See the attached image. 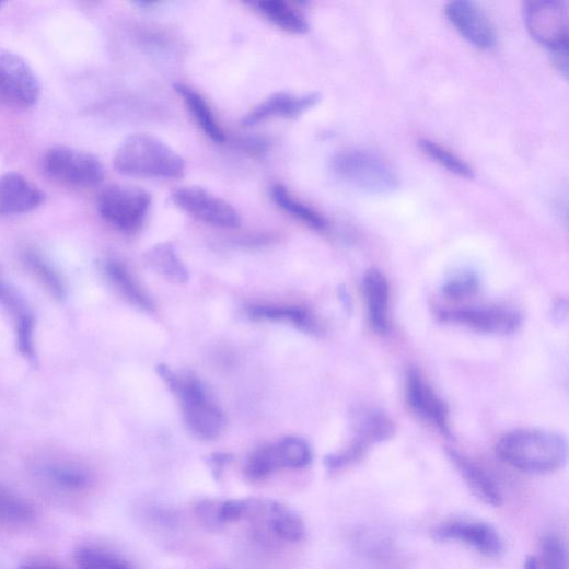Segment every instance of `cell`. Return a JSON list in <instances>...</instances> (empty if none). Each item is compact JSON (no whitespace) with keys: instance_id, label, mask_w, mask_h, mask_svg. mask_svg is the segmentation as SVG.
<instances>
[{"instance_id":"9c48e42d","label":"cell","mask_w":569,"mask_h":569,"mask_svg":"<svg viewBox=\"0 0 569 569\" xmlns=\"http://www.w3.org/2000/svg\"><path fill=\"white\" fill-rule=\"evenodd\" d=\"M173 200L190 217L208 225L237 229L242 224L239 211L225 199L198 186L176 189Z\"/></svg>"},{"instance_id":"3957f363","label":"cell","mask_w":569,"mask_h":569,"mask_svg":"<svg viewBox=\"0 0 569 569\" xmlns=\"http://www.w3.org/2000/svg\"><path fill=\"white\" fill-rule=\"evenodd\" d=\"M496 453L512 467L531 474H546L561 468L567 461V443L559 434L521 430L504 436Z\"/></svg>"},{"instance_id":"d6a6232c","label":"cell","mask_w":569,"mask_h":569,"mask_svg":"<svg viewBox=\"0 0 569 569\" xmlns=\"http://www.w3.org/2000/svg\"><path fill=\"white\" fill-rule=\"evenodd\" d=\"M281 467L303 468L312 461V452L309 444L297 438H289L277 444Z\"/></svg>"},{"instance_id":"d6986e66","label":"cell","mask_w":569,"mask_h":569,"mask_svg":"<svg viewBox=\"0 0 569 569\" xmlns=\"http://www.w3.org/2000/svg\"><path fill=\"white\" fill-rule=\"evenodd\" d=\"M450 457L471 491L486 506L498 508L503 504L500 488L478 465L457 452H450Z\"/></svg>"},{"instance_id":"8992f818","label":"cell","mask_w":569,"mask_h":569,"mask_svg":"<svg viewBox=\"0 0 569 569\" xmlns=\"http://www.w3.org/2000/svg\"><path fill=\"white\" fill-rule=\"evenodd\" d=\"M43 167L53 179L78 187L100 185L105 177V170L98 158L67 147L48 150L43 160Z\"/></svg>"},{"instance_id":"484cf974","label":"cell","mask_w":569,"mask_h":569,"mask_svg":"<svg viewBox=\"0 0 569 569\" xmlns=\"http://www.w3.org/2000/svg\"><path fill=\"white\" fill-rule=\"evenodd\" d=\"M269 526L272 533L284 542L298 543L305 536V524L294 512L278 504L268 507Z\"/></svg>"},{"instance_id":"83f0119b","label":"cell","mask_w":569,"mask_h":569,"mask_svg":"<svg viewBox=\"0 0 569 569\" xmlns=\"http://www.w3.org/2000/svg\"><path fill=\"white\" fill-rule=\"evenodd\" d=\"M35 519V511L22 497L0 485V523L27 525Z\"/></svg>"},{"instance_id":"4fadbf2b","label":"cell","mask_w":569,"mask_h":569,"mask_svg":"<svg viewBox=\"0 0 569 569\" xmlns=\"http://www.w3.org/2000/svg\"><path fill=\"white\" fill-rule=\"evenodd\" d=\"M446 16L472 45L489 49L496 44V31L488 16L469 0H455L446 7Z\"/></svg>"},{"instance_id":"4dcf8cb0","label":"cell","mask_w":569,"mask_h":569,"mask_svg":"<svg viewBox=\"0 0 569 569\" xmlns=\"http://www.w3.org/2000/svg\"><path fill=\"white\" fill-rule=\"evenodd\" d=\"M539 551L536 559L542 569H568L567 548L557 535H545L541 541Z\"/></svg>"},{"instance_id":"f546056e","label":"cell","mask_w":569,"mask_h":569,"mask_svg":"<svg viewBox=\"0 0 569 569\" xmlns=\"http://www.w3.org/2000/svg\"><path fill=\"white\" fill-rule=\"evenodd\" d=\"M25 263L56 300L65 298V288L59 275L40 255L27 252Z\"/></svg>"},{"instance_id":"ac0fdd59","label":"cell","mask_w":569,"mask_h":569,"mask_svg":"<svg viewBox=\"0 0 569 569\" xmlns=\"http://www.w3.org/2000/svg\"><path fill=\"white\" fill-rule=\"evenodd\" d=\"M363 292L372 329L385 335L390 330V283L380 270L368 271L363 280Z\"/></svg>"},{"instance_id":"277c9868","label":"cell","mask_w":569,"mask_h":569,"mask_svg":"<svg viewBox=\"0 0 569 569\" xmlns=\"http://www.w3.org/2000/svg\"><path fill=\"white\" fill-rule=\"evenodd\" d=\"M332 169L346 184L370 194H390L398 187V177L391 165L370 151L340 152L333 159Z\"/></svg>"},{"instance_id":"8fae6325","label":"cell","mask_w":569,"mask_h":569,"mask_svg":"<svg viewBox=\"0 0 569 569\" xmlns=\"http://www.w3.org/2000/svg\"><path fill=\"white\" fill-rule=\"evenodd\" d=\"M434 535L440 541L457 542L487 557H498L504 551V542L500 533L481 521H449L441 524Z\"/></svg>"},{"instance_id":"6da1fadb","label":"cell","mask_w":569,"mask_h":569,"mask_svg":"<svg viewBox=\"0 0 569 569\" xmlns=\"http://www.w3.org/2000/svg\"><path fill=\"white\" fill-rule=\"evenodd\" d=\"M114 167L124 176L179 179L185 175L184 159L151 133L128 136L114 155Z\"/></svg>"},{"instance_id":"ab89813d","label":"cell","mask_w":569,"mask_h":569,"mask_svg":"<svg viewBox=\"0 0 569 569\" xmlns=\"http://www.w3.org/2000/svg\"><path fill=\"white\" fill-rule=\"evenodd\" d=\"M2 7H3V3H0V9H2Z\"/></svg>"},{"instance_id":"603a6c76","label":"cell","mask_w":569,"mask_h":569,"mask_svg":"<svg viewBox=\"0 0 569 569\" xmlns=\"http://www.w3.org/2000/svg\"><path fill=\"white\" fill-rule=\"evenodd\" d=\"M105 270L115 289L125 300L138 309L153 310V302L123 264L109 260L106 263Z\"/></svg>"},{"instance_id":"f1b7e54d","label":"cell","mask_w":569,"mask_h":569,"mask_svg":"<svg viewBox=\"0 0 569 569\" xmlns=\"http://www.w3.org/2000/svg\"><path fill=\"white\" fill-rule=\"evenodd\" d=\"M418 144L427 156H430L451 173L464 178L474 177L473 170L462 159L438 144V142L431 139H420Z\"/></svg>"},{"instance_id":"5bb4252c","label":"cell","mask_w":569,"mask_h":569,"mask_svg":"<svg viewBox=\"0 0 569 569\" xmlns=\"http://www.w3.org/2000/svg\"><path fill=\"white\" fill-rule=\"evenodd\" d=\"M393 430L392 421L383 414L376 411L363 413L352 443L341 454L328 457V467L340 468L359 461L373 444L388 439Z\"/></svg>"},{"instance_id":"2e32d148","label":"cell","mask_w":569,"mask_h":569,"mask_svg":"<svg viewBox=\"0 0 569 569\" xmlns=\"http://www.w3.org/2000/svg\"><path fill=\"white\" fill-rule=\"evenodd\" d=\"M321 101L318 93L294 95L278 92L263 101L251 111L243 120L246 127L255 126L271 118L298 117Z\"/></svg>"},{"instance_id":"ba28073f","label":"cell","mask_w":569,"mask_h":569,"mask_svg":"<svg viewBox=\"0 0 569 569\" xmlns=\"http://www.w3.org/2000/svg\"><path fill=\"white\" fill-rule=\"evenodd\" d=\"M532 37L553 53L568 50V10L565 2H530L524 11Z\"/></svg>"},{"instance_id":"30bf717a","label":"cell","mask_w":569,"mask_h":569,"mask_svg":"<svg viewBox=\"0 0 569 569\" xmlns=\"http://www.w3.org/2000/svg\"><path fill=\"white\" fill-rule=\"evenodd\" d=\"M440 317L478 333L509 335L521 326L522 317L513 309L498 305L467 306L445 310Z\"/></svg>"},{"instance_id":"e0dca14e","label":"cell","mask_w":569,"mask_h":569,"mask_svg":"<svg viewBox=\"0 0 569 569\" xmlns=\"http://www.w3.org/2000/svg\"><path fill=\"white\" fill-rule=\"evenodd\" d=\"M0 306H3L14 318L20 351L25 356V359L34 362L36 359L34 315L19 294L3 282H0Z\"/></svg>"},{"instance_id":"44dd1931","label":"cell","mask_w":569,"mask_h":569,"mask_svg":"<svg viewBox=\"0 0 569 569\" xmlns=\"http://www.w3.org/2000/svg\"><path fill=\"white\" fill-rule=\"evenodd\" d=\"M270 195L278 207L313 230L324 231L327 229L328 223L323 216H321L317 210L297 198L291 190L283 185H274L270 189Z\"/></svg>"},{"instance_id":"e575fe53","label":"cell","mask_w":569,"mask_h":569,"mask_svg":"<svg viewBox=\"0 0 569 569\" xmlns=\"http://www.w3.org/2000/svg\"><path fill=\"white\" fill-rule=\"evenodd\" d=\"M478 278L473 271L462 270L445 281L444 294L452 300H463L478 291Z\"/></svg>"},{"instance_id":"d4e9b609","label":"cell","mask_w":569,"mask_h":569,"mask_svg":"<svg viewBox=\"0 0 569 569\" xmlns=\"http://www.w3.org/2000/svg\"><path fill=\"white\" fill-rule=\"evenodd\" d=\"M147 259L156 271L173 282L185 283L189 279L186 267L170 243L153 247L148 253Z\"/></svg>"},{"instance_id":"ffe728a7","label":"cell","mask_w":569,"mask_h":569,"mask_svg":"<svg viewBox=\"0 0 569 569\" xmlns=\"http://www.w3.org/2000/svg\"><path fill=\"white\" fill-rule=\"evenodd\" d=\"M174 89L184 101L201 131L217 144H223L227 140V135L205 98L185 84H176Z\"/></svg>"},{"instance_id":"9a60e30c","label":"cell","mask_w":569,"mask_h":569,"mask_svg":"<svg viewBox=\"0 0 569 569\" xmlns=\"http://www.w3.org/2000/svg\"><path fill=\"white\" fill-rule=\"evenodd\" d=\"M45 194L25 176L12 172L0 176V219L38 208Z\"/></svg>"},{"instance_id":"8d00e7d4","label":"cell","mask_w":569,"mask_h":569,"mask_svg":"<svg viewBox=\"0 0 569 569\" xmlns=\"http://www.w3.org/2000/svg\"><path fill=\"white\" fill-rule=\"evenodd\" d=\"M248 510L247 504L243 501H228L222 503L221 518L224 524L239 521Z\"/></svg>"},{"instance_id":"f35d334b","label":"cell","mask_w":569,"mask_h":569,"mask_svg":"<svg viewBox=\"0 0 569 569\" xmlns=\"http://www.w3.org/2000/svg\"><path fill=\"white\" fill-rule=\"evenodd\" d=\"M524 569H542L538 565L536 556H529L524 562Z\"/></svg>"},{"instance_id":"836d02e7","label":"cell","mask_w":569,"mask_h":569,"mask_svg":"<svg viewBox=\"0 0 569 569\" xmlns=\"http://www.w3.org/2000/svg\"><path fill=\"white\" fill-rule=\"evenodd\" d=\"M277 445L256 451L248 460L246 473L252 479H262L280 468Z\"/></svg>"},{"instance_id":"7c38bea8","label":"cell","mask_w":569,"mask_h":569,"mask_svg":"<svg viewBox=\"0 0 569 569\" xmlns=\"http://www.w3.org/2000/svg\"><path fill=\"white\" fill-rule=\"evenodd\" d=\"M405 392L408 405L420 418L436 426L443 434H450L448 405L419 372H408Z\"/></svg>"},{"instance_id":"7402d4cb","label":"cell","mask_w":569,"mask_h":569,"mask_svg":"<svg viewBox=\"0 0 569 569\" xmlns=\"http://www.w3.org/2000/svg\"><path fill=\"white\" fill-rule=\"evenodd\" d=\"M256 7L270 23L284 32L305 34L310 30L306 18L282 0H260Z\"/></svg>"},{"instance_id":"1f68e13d","label":"cell","mask_w":569,"mask_h":569,"mask_svg":"<svg viewBox=\"0 0 569 569\" xmlns=\"http://www.w3.org/2000/svg\"><path fill=\"white\" fill-rule=\"evenodd\" d=\"M76 561L80 569H132L117 556L92 547L79 548Z\"/></svg>"},{"instance_id":"d590c367","label":"cell","mask_w":569,"mask_h":569,"mask_svg":"<svg viewBox=\"0 0 569 569\" xmlns=\"http://www.w3.org/2000/svg\"><path fill=\"white\" fill-rule=\"evenodd\" d=\"M221 502L206 500L198 504L196 515L202 526L210 531H219L224 525L221 518Z\"/></svg>"},{"instance_id":"7a4b0ae2","label":"cell","mask_w":569,"mask_h":569,"mask_svg":"<svg viewBox=\"0 0 569 569\" xmlns=\"http://www.w3.org/2000/svg\"><path fill=\"white\" fill-rule=\"evenodd\" d=\"M159 374L177 395L188 431L200 441L220 438L225 416L204 383L193 374L178 375L167 367H161Z\"/></svg>"},{"instance_id":"5b68a950","label":"cell","mask_w":569,"mask_h":569,"mask_svg":"<svg viewBox=\"0 0 569 569\" xmlns=\"http://www.w3.org/2000/svg\"><path fill=\"white\" fill-rule=\"evenodd\" d=\"M151 207L150 193L135 186H108L98 197V211L103 220L127 234L144 225Z\"/></svg>"},{"instance_id":"cb8c5ba5","label":"cell","mask_w":569,"mask_h":569,"mask_svg":"<svg viewBox=\"0 0 569 569\" xmlns=\"http://www.w3.org/2000/svg\"><path fill=\"white\" fill-rule=\"evenodd\" d=\"M247 312L255 320L288 322L307 332H315L318 326L310 312L299 307L255 305Z\"/></svg>"},{"instance_id":"4316f807","label":"cell","mask_w":569,"mask_h":569,"mask_svg":"<svg viewBox=\"0 0 569 569\" xmlns=\"http://www.w3.org/2000/svg\"><path fill=\"white\" fill-rule=\"evenodd\" d=\"M47 479L66 491H81L89 487L91 476L86 469L74 464H49L44 467Z\"/></svg>"},{"instance_id":"74e56055","label":"cell","mask_w":569,"mask_h":569,"mask_svg":"<svg viewBox=\"0 0 569 569\" xmlns=\"http://www.w3.org/2000/svg\"><path fill=\"white\" fill-rule=\"evenodd\" d=\"M19 569H65L57 565L48 562H26L20 566Z\"/></svg>"},{"instance_id":"52a82bcc","label":"cell","mask_w":569,"mask_h":569,"mask_svg":"<svg viewBox=\"0 0 569 569\" xmlns=\"http://www.w3.org/2000/svg\"><path fill=\"white\" fill-rule=\"evenodd\" d=\"M40 92L31 66L20 55L0 48V104L28 109L38 103Z\"/></svg>"}]
</instances>
